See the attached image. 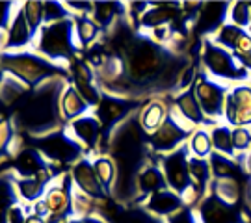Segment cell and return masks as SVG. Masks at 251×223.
Instances as JSON below:
<instances>
[{
	"label": "cell",
	"mask_w": 251,
	"mask_h": 223,
	"mask_svg": "<svg viewBox=\"0 0 251 223\" xmlns=\"http://www.w3.org/2000/svg\"><path fill=\"white\" fill-rule=\"evenodd\" d=\"M58 93L60 91L50 88L37 91L36 95L25 104L23 112H21L25 125L30 126V128H37V130L47 128L49 123L54 119V116L58 114V104H56Z\"/></svg>",
	"instance_id": "5"
},
{
	"label": "cell",
	"mask_w": 251,
	"mask_h": 223,
	"mask_svg": "<svg viewBox=\"0 0 251 223\" xmlns=\"http://www.w3.org/2000/svg\"><path fill=\"white\" fill-rule=\"evenodd\" d=\"M121 8L119 4H112V2H97L93 4V17L99 26H110L117 17V9Z\"/></svg>",
	"instance_id": "31"
},
{
	"label": "cell",
	"mask_w": 251,
	"mask_h": 223,
	"mask_svg": "<svg viewBox=\"0 0 251 223\" xmlns=\"http://www.w3.org/2000/svg\"><path fill=\"white\" fill-rule=\"evenodd\" d=\"M233 145L234 152L250 151L251 149V132L244 126H236L233 130Z\"/></svg>",
	"instance_id": "38"
},
{
	"label": "cell",
	"mask_w": 251,
	"mask_h": 223,
	"mask_svg": "<svg viewBox=\"0 0 251 223\" xmlns=\"http://www.w3.org/2000/svg\"><path fill=\"white\" fill-rule=\"evenodd\" d=\"M168 117H166V108L162 102H149L147 106L144 108V112H142V116H140V125L144 128L145 132L149 130V132H156L162 125H164V121H166Z\"/></svg>",
	"instance_id": "23"
},
{
	"label": "cell",
	"mask_w": 251,
	"mask_h": 223,
	"mask_svg": "<svg viewBox=\"0 0 251 223\" xmlns=\"http://www.w3.org/2000/svg\"><path fill=\"white\" fill-rule=\"evenodd\" d=\"M145 208L156 216H173L182 208V199L173 190H160L149 197Z\"/></svg>",
	"instance_id": "14"
},
{
	"label": "cell",
	"mask_w": 251,
	"mask_h": 223,
	"mask_svg": "<svg viewBox=\"0 0 251 223\" xmlns=\"http://www.w3.org/2000/svg\"><path fill=\"white\" fill-rule=\"evenodd\" d=\"M229 17H231L234 26H251V4H248V2H236V4H233L231 11H229Z\"/></svg>",
	"instance_id": "35"
},
{
	"label": "cell",
	"mask_w": 251,
	"mask_h": 223,
	"mask_svg": "<svg viewBox=\"0 0 251 223\" xmlns=\"http://www.w3.org/2000/svg\"><path fill=\"white\" fill-rule=\"evenodd\" d=\"M188 171H190V180H192V186L198 190V194L205 192L206 184L210 180V164L203 158H190L188 160Z\"/></svg>",
	"instance_id": "24"
},
{
	"label": "cell",
	"mask_w": 251,
	"mask_h": 223,
	"mask_svg": "<svg viewBox=\"0 0 251 223\" xmlns=\"http://www.w3.org/2000/svg\"><path fill=\"white\" fill-rule=\"evenodd\" d=\"M128 69L130 76L138 82H145L152 76H160L166 63L162 60V52L152 41H138L128 47Z\"/></svg>",
	"instance_id": "3"
},
{
	"label": "cell",
	"mask_w": 251,
	"mask_h": 223,
	"mask_svg": "<svg viewBox=\"0 0 251 223\" xmlns=\"http://www.w3.org/2000/svg\"><path fill=\"white\" fill-rule=\"evenodd\" d=\"M246 170H248V175H251V151L246 154Z\"/></svg>",
	"instance_id": "45"
},
{
	"label": "cell",
	"mask_w": 251,
	"mask_h": 223,
	"mask_svg": "<svg viewBox=\"0 0 251 223\" xmlns=\"http://www.w3.org/2000/svg\"><path fill=\"white\" fill-rule=\"evenodd\" d=\"M199 218L203 223H244L236 206L222 201L218 196L206 197L199 210Z\"/></svg>",
	"instance_id": "10"
},
{
	"label": "cell",
	"mask_w": 251,
	"mask_h": 223,
	"mask_svg": "<svg viewBox=\"0 0 251 223\" xmlns=\"http://www.w3.org/2000/svg\"><path fill=\"white\" fill-rule=\"evenodd\" d=\"M37 149L41 151V154H45L49 160L56 162V164L76 160L80 154L78 142H75L73 138L65 136L63 132H52L45 138H41L37 143Z\"/></svg>",
	"instance_id": "7"
},
{
	"label": "cell",
	"mask_w": 251,
	"mask_h": 223,
	"mask_svg": "<svg viewBox=\"0 0 251 223\" xmlns=\"http://www.w3.org/2000/svg\"><path fill=\"white\" fill-rule=\"evenodd\" d=\"M43 201H45V205L50 214L63 216L65 212H69V208H71V192H69V188L63 186V184H54V186L47 190Z\"/></svg>",
	"instance_id": "18"
},
{
	"label": "cell",
	"mask_w": 251,
	"mask_h": 223,
	"mask_svg": "<svg viewBox=\"0 0 251 223\" xmlns=\"http://www.w3.org/2000/svg\"><path fill=\"white\" fill-rule=\"evenodd\" d=\"M8 34H9V37H8V41L4 43V49H21V47H25V45L30 43L34 32H32V28L28 25L23 9H19L15 19H11V23H9V26H8Z\"/></svg>",
	"instance_id": "15"
},
{
	"label": "cell",
	"mask_w": 251,
	"mask_h": 223,
	"mask_svg": "<svg viewBox=\"0 0 251 223\" xmlns=\"http://www.w3.org/2000/svg\"><path fill=\"white\" fill-rule=\"evenodd\" d=\"M229 4H220V2H208L203 4V8L198 11V21H196V32L199 36H206L214 30H220L225 21Z\"/></svg>",
	"instance_id": "12"
},
{
	"label": "cell",
	"mask_w": 251,
	"mask_h": 223,
	"mask_svg": "<svg viewBox=\"0 0 251 223\" xmlns=\"http://www.w3.org/2000/svg\"><path fill=\"white\" fill-rule=\"evenodd\" d=\"M196 97L203 114L212 119L222 117V114H225V88L218 82L210 80L206 76H201L199 82L196 84Z\"/></svg>",
	"instance_id": "8"
},
{
	"label": "cell",
	"mask_w": 251,
	"mask_h": 223,
	"mask_svg": "<svg viewBox=\"0 0 251 223\" xmlns=\"http://www.w3.org/2000/svg\"><path fill=\"white\" fill-rule=\"evenodd\" d=\"M47 182L37 177H25L17 180V192L25 201H41L47 192Z\"/></svg>",
	"instance_id": "26"
},
{
	"label": "cell",
	"mask_w": 251,
	"mask_h": 223,
	"mask_svg": "<svg viewBox=\"0 0 251 223\" xmlns=\"http://www.w3.org/2000/svg\"><path fill=\"white\" fill-rule=\"evenodd\" d=\"M4 71L11 73L13 76H17L19 80L25 84L36 86L41 80H45L47 76H52L58 71L56 65L45 60L43 56H36V54H11V56H4Z\"/></svg>",
	"instance_id": "1"
},
{
	"label": "cell",
	"mask_w": 251,
	"mask_h": 223,
	"mask_svg": "<svg viewBox=\"0 0 251 223\" xmlns=\"http://www.w3.org/2000/svg\"><path fill=\"white\" fill-rule=\"evenodd\" d=\"M37 50L50 60H65L75 52L73 47V21L54 23L41 30Z\"/></svg>",
	"instance_id": "4"
},
{
	"label": "cell",
	"mask_w": 251,
	"mask_h": 223,
	"mask_svg": "<svg viewBox=\"0 0 251 223\" xmlns=\"http://www.w3.org/2000/svg\"><path fill=\"white\" fill-rule=\"evenodd\" d=\"M73 180L86 197L102 196V184L95 175V168L88 160H80L73 166Z\"/></svg>",
	"instance_id": "13"
},
{
	"label": "cell",
	"mask_w": 251,
	"mask_h": 223,
	"mask_svg": "<svg viewBox=\"0 0 251 223\" xmlns=\"http://www.w3.org/2000/svg\"><path fill=\"white\" fill-rule=\"evenodd\" d=\"M186 128H182L180 123H177V117H168L164 121V125L151 136V145L154 151L158 152H168V151H177L182 143V140L186 138Z\"/></svg>",
	"instance_id": "11"
},
{
	"label": "cell",
	"mask_w": 251,
	"mask_h": 223,
	"mask_svg": "<svg viewBox=\"0 0 251 223\" xmlns=\"http://www.w3.org/2000/svg\"><path fill=\"white\" fill-rule=\"evenodd\" d=\"M43 170H45V164H43L41 154L36 149L23 151L17 156V160H15V171H17L19 175H23V178L34 177V175L41 173Z\"/></svg>",
	"instance_id": "22"
},
{
	"label": "cell",
	"mask_w": 251,
	"mask_h": 223,
	"mask_svg": "<svg viewBox=\"0 0 251 223\" xmlns=\"http://www.w3.org/2000/svg\"><path fill=\"white\" fill-rule=\"evenodd\" d=\"M214 196H218L222 201L229 203V205H236L238 201V182L231 178H216L214 182Z\"/></svg>",
	"instance_id": "29"
},
{
	"label": "cell",
	"mask_w": 251,
	"mask_h": 223,
	"mask_svg": "<svg viewBox=\"0 0 251 223\" xmlns=\"http://www.w3.org/2000/svg\"><path fill=\"white\" fill-rule=\"evenodd\" d=\"M190 151L196 154V158H205L212 152V138L206 130H196L190 138Z\"/></svg>",
	"instance_id": "30"
},
{
	"label": "cell",
	"mask_w": 251,
	"mask_h": 223,
	"mask_svg": "<svg viewBox=\"0 0 251 223\" xmlns=\"http://www.w3.org/2000/svg\"><path fill=\"white\" fill-rule=\"evenodd\" d=\"M25 222H26V223H45V222H43V218H41V216H37V214L28 216Z\"/></svg>",
	"instance_id": "43"
},
{
	"label": "cell",
	"mask_w": 251,
	"mask_h": 223,
	"mask_svg": "<svg viewBox=\"0 0 251 223\" xmlns=\"http://www.w3.org/2000/svg\"><path fill=\"white\" fill-rule=\"evenodd\" d=\"M225 117L234 126H244L251 123V88L238 86L234 88L225 100Z\"/></svg>",
	"instance_id": "9"
},
{
	"label": "cell",
	"mask_w": 251,
	"mask_h": 223,
	"mask_svg": "<svg viewBox=\"0 0 251 223\" xmlns=\"http://www.w3.org/2000/svg\"><path fill=\"white\" fill-rule=\"evenodd\" d=\"M128 104H125L123 100H117V99H104L100 100L99 104V121L100 123H117L121 117L126 116L128 112Z\"/></svg>",
	"instance_id": "25"
},
{
	"label": "cell",
	"mask_w": 251,
	"mask_h": 223,
	"mask_svg": "<svg viewBox=\"0 0 251 223\" xmlns=\"http://www.w3.org/2000/svg\"><path fill=\"white\" fill-rule=\"evenodd\" d=\"M9 136H11V125H9L8 117H4V119H2V149L8 147Z\"/></svg>",
	"instance_id": "40"
},
{
	"label": "cell",
	"mask_w": 251,
	"mask_h": 223,
	"mask_svg": "<svg viewBox=\"0 0 251 223\" xmlns=\"http://www.w3.org/2000/svg\"><path fill=\"white\" fill-rule=\"evenodd\" d=\"M65 223H84V220H73L71 218V220H67Z\"/></svg>",
	"instance_id": "46"
},
{
	"label": "cell",
	"mask_w": 251,
	"mask_h": 223,
	"mask_svg": "<svg viewBox=\"0 0 251 223\" xmlns=\"http://www.w3.org/2000/svg\"><path fill=\"white\" fill-rule=\"evenodd\" d=\"M179 4H156L152 9H147L142 15V25L147 28H162V25H168L177 17Z\"/></svg>",
	"instance_id": "19"
},
{
	"label": "cell",
	"mask_w": 251,
	"mask_h": 223,
	"mask_svg": "<svg viewBox=\"0 0 251 223\" xmlns=\"http://www.w3.org/2000/svg\"><path fill=\"white\" fill-rule=\"evenodd\" d=\"M73 136L88 147H93L100 136V121L93 116H82L71 123Z\"/></svg>",
	"instance_id": "16"
},
{
	"label": "cell",
	"mask_w": 251,
	"mask_h": 223,
	"mask_svg": "<svg viewBox=\"0 0 251 223\" xmlns=\"http://www.w3.org/2000/svg\"><path fill=\"white\" fill-rule=\"evenodd\" d=\"M60 110L65 119H78V116L86 114L90 110V104L82 99V95L78 93V89L69 86V88L63 91L62 99H60Z\"/></svg>",
	"instance_id": "17"
},
{
	"label": "cell",
	"mask_w": 251,
	"mask_h": 223,
	"mask_svg": "<svg viewBox=\"0 0 251 223\" xmlns=\"http://www.w3.org/2000/svg\"><path fill=\"white\" fill-rule=\"evenodd\" d=\"M43 4H45V23L49 25L69 19V11L65 9L67 8L65 4H60V2H43Z\"/></svg>",
	"instance_id": "36"
},
{
	"label": "cell",
	"mask_w": 251,
	"mask_h": 223,
	"mask_svg": "<svg viewBox=\"0 0 251 223\" xmlns=\"http://www.w3.org/2000/svg\"><path fill=\"white\" fill-rule=\"evenodd\" d=\"M234 58L242 63V67L246 69V71H251V52L246 54V56H234Z\"/></svg>",
	"instance_id": "42"
},
{
	"label": "cell",
	"mask_w": 251,
	"mask_h": 223,
	"mask_svg": "<svg viewBox=\"0 0 251 223\" xmlns=\"http://www.w3.org/2000/svg\"><path fill=\"white\" fill-rule=\"evenodd\" d=\"M210 170L216 175V178H231L234 171H236V166L229 158H225L224 154H212L210 156Z\"/></svg>",
	"instance_id": "34"
},
{
	"label": "cell",
	"mask_w": 251,
	"mask_h": 223,
	"mask_svg": "<svg viewBox=\"0 0 251 223\" xmlns=\"http://www.w3.org/2000/svg\"><path fill=\"white\" fill-rule=\"evenodd\" d=\"M23 11H25V17H26L32 32L36 34L41 28V25L45 23V4L43 2H26V4H23Z\"/></svg>",
	"instance_id": "32"
},
{
	"label": "cell",
	"mask_w": 251,
	"mask_h": 223,
	"mask_svg": "<svg viewBox=\"0 0 251 223\" xmlns=\"http://www.w3.org/2000/svg\"><path fill=\"white\" fill-rule=\"evenodd\" d=\"M136 184H138V190H140L142 194H149V196H152V194H156V192L164 190L166 177H164L162 170L154 168V166H147V168H144V170L138 173Z\"/></svg>",
	"instance_id": "21"
},
{
	"label": "cell",
	"mask_w": 251,
	"mask_h": 223,
	"mask_svg": "<svg viewBox=\"0 0 251 223\" xmlns=\"http://www.w3.org/2000/svg\"><path fill=\"white\" fill-rule=\"evenodd\" d=\"M84 223H106V222L100 220V218H95V216H86V218H84Z\"/></svg>",
	"instance_id": "44"
},
{
	"label": "cell",
	"mask_w": 251,
	"mask_h": 223,
	"mask_svg": "<svg viewBox=\"0 0 251 223\" xmlns=\"http://www.w3.org/2000/svg\"><path fill=\"white\" fill-rule=\"evenodd\" d=\"M168 223H196L194 222V216L188 208H180L179 212H175L173 216H170V222Z\"/></svg>",
	"instance_id": "39"
},
{
	"label": "cell",
	"mask_w": 251,
	"mask_h": 223,
	"mask_svg": "<svg viewBox=\"0 0 251 223\" xmlns=\"http://www.w3.org/2000/svg\"><path fill=\"white\" fill-rule=\"evenodd\" d=\"M212 147H214L218 154L224 156H233L234 145H233V130L227 125H220L212 128Z\"/></svg>",
	"instance_id": "27"
},
{
	"label": "cell",
	"mask_w": 251,
	"mask_h": 223,
	"mask_svg": "<svg viewBox=\"0 0 251 223\" xmlns=\"http://www.w3.org/2000/svg\"><path fill=\"white\" fill-rule=\"evenodd\" d=\"M175 104L179 108L180 116L184 117L188 123L192 125H201V123H205V114H203V110L199 106L198 102V97H196V93L194 91H190L186 89L184 93H180L177 100H175Z\"/></svg>",
	"instance_id": "20"
},
{
	"label": "cell",
	"mask_w": 251,
	"mask_h": 223,
	"mask_svg": "<svg viewBox=\"0 0 251 223\" xmlns=\"http://www.w3.org/2000/svg\"><path fill=\"white\" fill-rule=\"evenodd\" d=\"M67 8L71 9H78V11H84V13H88L91 8H93V4H90V2H69V4H65Z\"/></svg>",
	"instance_id": "41"
},
{
	"label": "cell",
	"mask_w": 251,
	"mask_h": 223,
	"mask_svg": "<svg viewBox=\"0 0 251 223\" xmlns=\"http://www.w3.org/2000/svg\"><path fill=\"white\" fill-rule=\"evenodd\" d=\"M93 168H95V175L100 180L102 188H110L114 184V180H116V168H114V162L110 160V158L99 156L95 160V164H93Z\"/></svg>",
	"instance_id": "33"
},
{
	"label": "cell",
	"mask_w": 251,
	"mask_h": 223,
	"mask_svg": "<svg viewBox=\"0 0 251 223\" xmlns=\"http://www.w3.org/2000/svg\"><path fill=\"white\" fill-rule=\"evenodd\" d=\"M75 88L78 89V93L82 95V99H84L90 106L100 104V93L93 84H90V82H75Z\"/></svg>",
	"instance_id": "37"
},
{
	"label": "cell",
	"mask_w": 251,
	"mask_h": 223,
	"mask_svg": "<svg viewBox=\"0 0 251 223\" xmlns=\"http://www.w3.org/2000/svg\"><path fill=\"white\" fill-rule=\"evenodd\" d=\"M75 36L78 39V43L88 47L91 41H95V37L99 36V25L95 21L88 19L86 15L75 19Z\"/></svg>",
	"instance_id": "28"
},
{
	"label": "cell",
	"mask_w": 251,
	"mask_h": 223,
	"mask_svg": "<svg viewBox=\"0 0 251 223\" xmlns=\"http://www.w3.org/2000/svg\"><path fill=\"white\" fill-rule=\"evenodd\" d=\"M203 62L208 73L227 82H244L250 78V73L236 63V58L227 49L216 45L214 41H205L203 47Z\"/></svg>",
	"instance_id": "2"
},
{
	"label": "cell",
	"mask_w": 251,
	"mask_h": 223,
	"mask_svg": "<svg viewBox=\"0 0 251 223\" xmlns=\"http://www.w3.org/2000/svg\"><path fill=\"white\" fill-rule=\"evenodd\" d=\"M188 147H179L177 151L170 152L164 160V177L168 186L175 192V194H184L188 192V188L192 186L190 180V171H188Z\"/></svg>",
	"instance_id": "6"
}]
</instances>
